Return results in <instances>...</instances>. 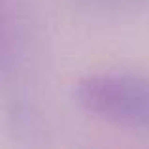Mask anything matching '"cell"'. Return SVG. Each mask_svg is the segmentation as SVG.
Segmentation results:
<instances>
[{"label": "cell", "instance_id": "cell-1", "mask_svg": "<svg viewBox=\"0 0 149 149\" xmlns=\"http://www.w3.org/2000/svg\"><path fill=\"white\" fill-rule=\"evenodd\" d=\"M74 100L85 113L128 128L149 130V77L104 72L74 85Z\"/></svg>", "mask_w": 149, "mask_h": 149}]
</instances>
